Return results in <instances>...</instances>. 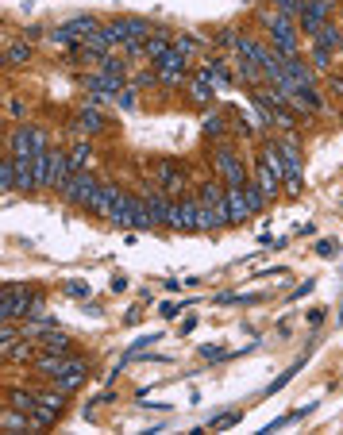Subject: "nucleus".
<instances>
[{"instance_id": "nucleus-1", "label": "nucleus", "mask_w": 343, "mask_h": 435, "mask_svg": "<svg viewBox=\"0 0 343 435\" xmlns=\"http://www.w3.org/2000/svg\"><path fill=\"white\" fill-rule=\"evenodd\" d=\"M42 312H47V301H42L39 289L4 285V293H0V316L4 320H31V316H42Z\"/></svg>"}, {"instance_id": "nucleus-2", "label": "nucleus", "mask_w": 343, "mask_h": 435, "mask_svg": "<svg viewBox=\"0 0 343 435\" xmlns=\"http://www.w3.org/2000/svg\"><path fill=\"white\" fill-rule=\"evenodd\" d=\"M197 201H201V224H197V231H220V227L232 224V216H228V185L205 181Z\"/></svg>"}, {"instance_id": "nucleus-3", "label": "nucleus", "mask_w": 343, "mask_h": 435, "mask_svg": "<svg viewBox=\"0 0 343 435\" xmlns=\"http://www.w3.org/2000/svg\"><path fill=\"white\" fill-rule=\"evenodd\" d=\"M262 24L270 27V47H274L282 58L301 54V27H297V19H289L285 12L270 8V12H262Z\"/></svg>"}, {"instance_id": "nucleus-4", "label": "nucleus", "mask_w": 343, "mask_h": 435, "mask_svg": "<svg viewBox=\"0 0 343 435\" xmlns=\"http://www.w3.org/2000/svg\"><path fill=\"white\" fill-rule=\"evenodd\" d=\"M278 151H282V189L289 192V197H297V192L305 189V181H301V142H297V135L285 131L282 142H278Z\"/></svg>"}, {"instance_id": "nucleus-5", "label": "nucleus", "mask_w": 343, "mask_h": 435, "mask_svg": "<svg viewBox=\"0 0 343 435\" xmlns=\"http://www.w3.org/2000/svg\"><path fill=\"white\" fill-rule=\"evenodd\" d=\"M97 177L89 174V170H81V174H74L70 177V185L62 189V201L70 204V208H81V212H89V204H93V197H97Z\"/></svg>"}, {"instance_id": "nucleus-6", "label": "nucleus", "mask_w": 343, "mask_h": 435, "mask_svg": "<svg viewBox=\"0 0 343 435\" xmlns=\"http://www.w3.org/2000/svg\"><path fill=\"white\" fill-rule=\"evenodd\" d=\"M104 31H109L112 47H116V42H131V39H151L154 27L147 24V19H139V16H120V19H109Z\"/></svg>"}, {"instance_id": "nucleus-7", "label": "nucleus", "mask_w": 343, "mask_h": 435, "mask_svg": "<svg viewBox=\"0 0 343 435\" xmlns=\"http://www.w3.org/2000/svg\"><path fill=\"white\" fill-rule=\"evenodd\" d=\"M185 69H189V58H185L177 47H170V51L154 62V74H159V81L166 85V89H177V85L185 81Z\"/></svg>"}, {"instance_id": "nucleus-8", "label": "nucleus", "mask_w": 343, "mask_h": 435, "mask_svg": "<svg viewBox=\"0 0 343 435\" xmlns=\"http://www.w3.org/2000/svg\"><path fill=\"white\" fill-rule=\"evenodd\" d=\"M62 409H66V389H47V393H39V409H35V427H51L54 420L62 416Z\"/></svg>"}, {"instance_id": "nucleus-9", "label": "nucleus", "mask_w": 343, "mask_h": 435, "mask_svg": "<svg viewBox=\"0 0 343 435\" xmlns=\"http://www.w3.org/2000/svg\"><path fill=\"white\" fill-rule=\"evenodd\" d=\"M332 8H335V0H309L305 4V16L297 19V27H301V35H317L324 24H332Z\"/></svg>"}, {"instance_id": "nucleus-10", "label": "nucleus", "mask_w": 343, "mask_h": 435, "mask_svg": "<svg viewBox=\"0 0 343 435\" xmlns=\"http://www.w3.org/2000/svg\"><path fill=\"white\" fill-rule=\"evenodd\" d=\"M216 170L224 174V185H243V181H247V166L239 162V154H235L228 142H220V147H216Z\"/></svg>"}, {"instance_id": "nucleus-11", "label": "nucleus", "mask_w": 343, "mask_h": 435, "mask_svg": "<svg viewBox=\"0 0 343 435\" xmlns=\"http://www.w3.org/2000/svg\"><path fill=\"white\" fill-rule=\"evenodd\" d=\"M197 224H201V201L185 197V201H177L170 208V227L174 231H197Z\"/></svg>"}, {"instance_id": "nucleus-12", "label": "nucleus", "mask_w": 343, "mask_h": 435, "mask_svg": "<svg viewBox=\"0 0 343 435\" xmlns=\"http://www.w3.org/2000/svg\"><path fill=\"white\" fill-rule=\"evenodd\" d=\"M8 154L12 158H35V139H31V124H16L8 139Z\"/></svg>"}, {"instance_id": "nucleus-13", "label": "nucleus", "mask_w": 343, "mask_h": 435, "mask_svg": "<svg viewBox=\"0 0 343 435\" xmlns=\"http://www.w3.org/2000/svg\"><path fill=\"white\" fill-rule=\"evenodd\" d=\"M81 381H85V359H77V354H66V370L54 377V385H58V389H66V393H74Z\"/></svg>"}, {"instance_id": "nucleus-14", "label": "nucleus", "mask_w": 343, "mask_h": 435, "mask_svg": "<svg viewBox=\"0 0 343 435\" xmlns=\"http://www.w3.org/2000/svg\"><path fill=\"white\" fill-rule=\"evenodd\" d=\"M116 197H120V185H116V181H101V185H97V197H93V204H89V212H93V216H104V220H109Z\"/></svg>"}, {"instance_id": "nucleus-15", "label": "nucleus", "mask_w": 343, "mask_h": 435, "mask_svg": "<svg viewBox=\"0 0 343 435\" xmlns=\"http://www.w3.org/2000/svg\"><path fill=\"white\" fill-rule=\"evenodd\" d=\"M159 189L166 192V197H174V192L185 189V170L177 166V162H162L159 166Z\"/></svg>"}, {"instance_id": "nucleus-16", "label": "nucleus", "mask_w": 343, "mask_h": 435, "mask_svg": "<svg viewBox=\"0 0 343 435\" xmlns=\"http://www.w3.org/2000/svg\"><path fill=\"white\" fill-rule=\"evenodd\" d=\"M70 177H74V170H70V154L66 151H54L51 147V189H66Z\"/></svg>"}, {"instance_id": "nucleus-17", "label": "nucleus", "mask_w": 343, "mask_h": 435, "mask_svg": "<svg viewBox=\"0 0 343 435\" xmlns=\"http://www.w3.org/2000/svg\"><path fill=\"white\" fill-rule=\"evenodd\" d=\"M197 77L212 81L216 89H228V85H232V69H228V58H209L201 69H197Z\"/></svg>"}, {"instance_id": "nucleus-18", "label": "nucleus", "mask_w": 343, "mask_h": 435, "mask_svg": "<svg viewBox=\"0 0 343 435\" xmlns=\"http://www.w3.org/2000/svg\"><path fill=\"white\" fill-rule=\"evenodd\" d=\"M101 127H104V116H101V112H97V108H93V104H85V108H81V112H77V116H74V131L81 135V139H89V135H97V131H101Z\"/></svg>"}, {"instance_id": "nucleus-19", "label": "nucleus", "mask_w": 343, "mask_h": 435, "mask_svg": "<svg viewBox=\"0 0 343 435\" xmlns=\"http://www.w3.org/2000/svg\"><path fill=\"white\" fill-rule=\"evenodd\" d=\"M228 216H232V224H243V220L251 216V204H247L243 185H228Z\"/></svg>"}, {"instance_id": "nucleus-20", "label": "nucleus", "mask_w": 343, "mask_h": 435, "mask_svg": "<svg viewBox=\"0 0 343 435\" xmlns=\"http://www.w3.org/2000/svg\"><path fill=\"white\" fill-rule=\"evenodd\" d=\"M31 366H35V374H42V377H51V381H54V377H58L62 370H66V354L42 351V354H35V362H31Z\"/></svg>"}, {"instance_id": "nucleus-21", "label": "nucleus", "mask_w": 343, "mask_h": 435, "mask_svg": "<svg viewBox=\"0 0 343 435\" xmlns=\"http://www.w3.org/2000/svg\"><path fill=\"white\" fill-rule=\"evenodd\" d=\"M255 181H259L262 192H266V201H274L278 192H282V174H274L262 158H259V166H255Z\"/></svg>"}, {"instance_id": "nucleus-22", "label": "nucleus", "mask_w": 343, "mask_h": 435, "mask_svg": "<svg viewBox=\"0 0 343 435\" xmlns=\"http://www.w3.org/2000/svg\"><path fill=\"white\" fill-rule=\"evenodd\" d=\"M216 85H212V81H205V77H193V81H189V101L193 104H197V108H205V104H212V101H216Z\"/></svg>"}, {"instance_id": "nucleus-23", "label": "nucleus", "mask_w": 343, "mask_h": 435, "mask_svg": "<svg viewBox=\"0 0 343 435\" xmlns=\"http://www.w3.org/2000/svg\"><path fill=\"white\" fill-rule=\"evenodd\" d=\"M70 170H74V174H81V170H89V158H93V142L89 139H77L74 147H70Z\"/></svg>"}, {"instance_id": "nucleus-24", "label": "nucleus", "mask_w": 343, "mask_h": 435, "mask_svg": "<svg viewBox=\"0 0 343 435\" xmlns=\"http://www.w3.org/2000/svg\"><path fill=\"white\" fill-rule=\"evenodd\" d=\"M340 39H343V31L335 24H324L317 35H312V47H324V51H340Z\"/></svg>"}, {"instance_id": "nucleus-25", "label": "nucleus", "mask_w": 343, "mask_h": 435, "mask_svg": "<svg viewBox=\"0 0 343 435\" xmlns=\"http://www.w3.org/2000/svg\"><path fill=\"white\" fill-rule=\"evenodd\" d=\"M39 347L42 351H54V354H70V339L58 331V327H51L47 335H39Z\"/></svg>"}, {"instance_id": "nucleus-26", "label": "nucleus", "mask_w": 343, "mask_h": 435, "mask_svg": "<svg viewBox=\"0 0 343 435\" xmlns=\"http://www.w3.org/2000/svg\"><path fill=\"white\" fill-rule=\"evenodd\" d=\"M170 47H174V39H170V35H166V31L151 35V39H147V62H151V66H154V62H159V58H162V54H166V51H170Z\"/></svg>"}, {"instance_id": "nucleus-27", "label": "nucleus", "mask_w": 343, "mask_h": 435, "mask_svg": "<svg viewBox=\"0 0 343 435\" xmlns=\"http://www.w3.org/2000/svg\"><path fill=\"white\" fill-rule=\"evenodd\" d=\"M0 424H4V432H27V427H35V420L27 416V412H19V409H12V404H8V412H4Z\"/></svg>"}, {"instance_id": "nucleus-28", "label": "nucleus", "mask_w": 343, "mask_h": 435, "mask_svg": "<svg viewBox=\"0 0 343 435\" xmlns=\"http://www.w3.org/2000/svg\"><path fill=\"white\" fill-rule=\"evenodd\" d=\"M8 404H12V409H19V412H27V416H35V409H39V397L27 393V389H12V393H8Z\"/></svg>"}, {"instance_id": "nucleus-29", "label": "nucleus", "mask_w": 343, "mask_h": 435, "mask_svg": "<svg viewBox=\"0 0 343 435\" xmlns=\"http://www.w3.org/2000/svg\"><path fill=\"white\" fill-rule=\"evenodd\" d=\"M27 58H31V47H27V42H8V51H4V66L16 69V66H24Z\"/></svg>"}, {"instance_id": "nucleus-30", "label": "nucleus", "mask_w": 343, "mask_h": 435, "mask_svg": "<svg viewBox=\"0 0 343 435\" xmlns=\"http://www.w3.org/2000/svg\"><path fill=\"white\" fill-rule=\"evenodd\" d=\"M243 192H247V204H251V216H259L266 208V192L259 189V181H243Z\"/></svg>"}, {"instance_id": "nucleus-31", "label": "nucleus", "mask_w": 343, "mask_h": 435, "mask_svg": "<svg viewBox=\"0 0 343 435\" xmlns=\"http://www.w3.org/2000/svg\"><path fill=\"white\" fill-rule=\"evenodd\" d=\"M4 359L8 362H35V347L27 339L24 343H12V347H4Z\"/></svg>"}, {"instance_id": "nucleus-32", "label": "nucleus", "mask_w": 343, "mask_h": 435, "mask_svg": "<svg viewBox=\"0 0 343 435\" xmlns=\"http://www.w3.org/2000/svg\"><path fill=\"white\" fill-rule=\"evenodd\" d=\"M305 4H309V0H270V8L285 12L289 19H301L305 16Z\"/></svg>"}, {"instance_id": "nucleus-33", "label": "nucleus", "mask_w": 343, "mask_h": 435, "mask_svg": "<svg viewBox=\"0 0 343 435\" xmlns=\"http://www.w3.org/2000/svg\"><path fill=\"white\" fill-rule=\"evenodd\" d=\"M174 47L185 54V58H193V54L201 51V39L197 35H189V31H177V39H174Z\"/></svg>"}, {"instance_id": "nucleus-34", "label": "nucleus", "mask_w": 343, "mask_h": 435, "mask_svg": "<svg viewBox=\"0 0 343 435\" xmlns=\"http://www.w3.org/2000/svg\"><path fill=\"white\" fill-rule=\"evenodd\" d=\"M97 62H101V74H109V77H120V81L127 77V66L116 58V54H104V58H97Z\"/></svg>"}, {"instance_id": "nucleus-35", "label": "nucleus", "mask_w": 343, "mask_h": 435, "mask_svg": "<svg viewBox=\"0 0 343 435\" xmlns=\"http://www.w3.org/2000/svg\"><path fill=\"white\" fill-rule=\"evenodd\" d=\"M116 104H120L124 112H131L135 104H139V85H124V89L116 92Z\"/></svg>"}, {"instance_id": "nucleus-36", "label": "nucleus", "mask_w": 343, "mask_h": 435, "mask_svg": "<svg viewBox=\"0 0 343 435\" xmlns=\"http://www.w3.org/2000/svg\"><path fill=\"white\" fill-rule=\"evenodd\" d=\"M235 424H239V412H220V416H212L205 424V432H224V427H235Z\"/></svg>"}, {"instance_id": "nucleus-37", "label": "nucleus", "mask_w": 343, "mask_h": 435, "mask_svg": "<svg viewBox=\"0 0 343 435\" xmlns=\"http://www.w3.org/2000/svg\"><path fill=\"white\" fill-rule=\"evenodd\" d=\"M205 135H209V139H220V135H224V112H209V116H205Z\"/></svg>"}, {"instance_id": "nucleus-38", "label": "nucleus", "mask_w": 343, "mask_h": 435, "mask_svg": "<svg viewBox=\"0 0 343 435\" xmlns=\"http://www.w3.org/2000/svg\"><path fill=\"white\" fill-rule=\"evenodd\" d=\"M317 74H324L328 66H332V51H324V47H312V62H309Z\"/></svg>"}, {"instance_id": "nucleus-39", "label": "nucleus", "mask_w": 343, "mask_h": 435, "mask_svg": "<svg viewBox=\"0 0 343 435\" xmlns=\"http://www.w3.org/2000/svg\"><path fill=\"white\" fill-rule=\"evenodd\" d=\"M51 42H54V47H74L77 39L66 31V24H62V27H54V31H51Z\"/></svg>"}, {"instance_id": "nucleus-40", "label": "nucleus", "mask_w": 343, "mask_h": 435, "mask_svg": "<svg viewBox=\"0 0 343 435\" xmlns=\"http://www.w3.org/2000/svg\"><path fill=\"white\" fill-rule=\"evenodd\" d=\"M317 254H320V258H335V254H340V243H335V239H320Z\"/></svg>"}, {"instance_id": "nucleus-41", "label": "nucleus", "mask_w": 343, "mask_h": 435, "mask_svg": "<svg viewBox=\"0 0 343 435\" xmlns=\"http://www.w3.org/2000/svg\"><path fill=\"white\" fill-rule=\"evenodd\" d=\"M201 359H209V362H224V359H232V351H224V347H201Z\"/></svg>"}, {"instance_id": "nucleus-42", "label": "nucleus", "mask_w": 343, "mask_h": 435, "mask_svg": "<svg viewBox=\"0 0 343 435\" xmlns=\"http://www.w3.org/2000/svg\"><path fill=\"white\" fill-rule=\"evenodd\" d=\"M297 370H301V362H293V366H289V370H285V374H282V377H278V381H270V389H266V393H278V389H282V385H285V381H289V377H293V374H297Z\"/></svg>"}, {"instance_id": "nucleus-43", "label": "nucleus", "mask_w": 343, "mask_h": 435, "mask_svg": "<svg viewBox=\"0 0 343 435\" xmlns=\"http://www.w3.org/2000/svg\"><path fill=\"white\" fill-rule=\"evenodd\" d=\"M66 293L70 297H89L93 289H89V281H66Z\"/></svg>"}, {"instance_id": "nucleus-44", "label": "nucleus", "mask_w": 343, "mask_h": 435, "mask_svg": "<svg viewBox=\"0 0 343 435\" xmlns=\"http://www.w3.org/2000/svg\"><path fill=\"white\" fill-rule=\"evenodd\" d=\"M159 312H162L166 320H174L177 312H182V304H174V301H162V304H159Z\"/></svg>"}, {"instance_id": "nucleus-45", "label": "nucleus", "mask_w": 343, "mask_h": 435, "mask_svg": "<svg viewBox=\"0 0 343 435\" xmlns=\"http://www.w3.org/2000/svg\"><path fill=\"white\" fill-rule=\"evenodd\" d=\"M109 285H112V293H124V289H127V277H124V274H112Z\"/></svg>"}, {"instance_id": "nucleus-46", "label": "nucleus", "mask_w": 343, "mask_h": 435, "mask_svg": "<svg viewBox=\"0 0 343 435\" xmlns=\"http://www.w3.org/2000/svg\"><path fill=\"white\" fill-rule=\"evenodd\" d=\"M328 85H332L335 97H343V74H332V77H328Z\"/></svg>"}, {"instance_id": "nucleus-47", "label": "nucleus", "mask_w": 343, "mask_h": 435, "mask_svg": "<svg viewBox=\"0 0 343 435\" xmlns=\"http://www.w3.org/2000/svg\"><path fill=\"white\" fill-rule=\"evenodd\" d=\"M8 116H24V104H19L16 97H12V101H8Z\"/></svg>"}]
</instances>
